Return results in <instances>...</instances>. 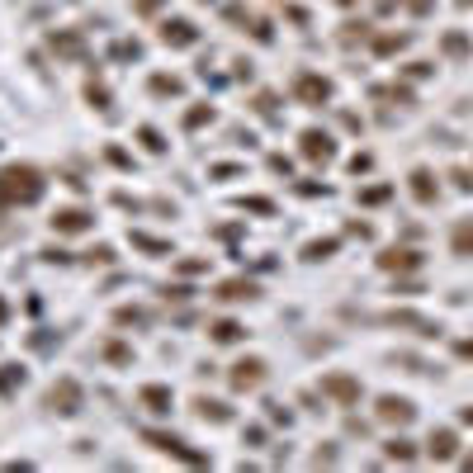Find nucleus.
<instances>
[{
  "label": "nucleus",
  "mask_w": 473,
  "mask_h": 473,
  "mask_svg": "<svg viewBox=\"0 0 473 473\" xmlns=\"http://www.w3.org/2000/svg\"><path fill=\"white\" fill-rule=\"evenodd\" d=\"M241 208H251V213H275V204L270 199H236Z\"/></svg>",
  "instance_id": "nucleus-33"
},
{
  "label": "nucleus",
  "mask_w": 473,
  "mask_h": 473,
  "mask_svg": "<svg viewBox=\"0 0 473 473\" xmlns=\"http://www.w3.org/2000/svg\"><path fill=\"white\" fill-rule=\"evenodd\" d=\"M133 10H138V15H157L161 0H133Z\"/></svg>",
  "instance_id": "nucleus-37"
},
{
  "label": "nucleus",
  "mask_w": 473,
  "mask_h": 473,
  "mask_svg": "<svg viewBox=\"0 0 473 473\" xmlns=\"http://www.w3.org/2000/svg\"><path fill=\"white\" fill-rule=\"evenodd\" d=\"M208 261H180V275H204Z\"/></svg>",
  "instance_id": "nucleus-36"
},
{
  "label": "nucleus",
  "mask_w": 473,
  "mask_h": 473,
  "mask_svg": "<svg viewBox=\"0 0 473 473\" xmlns=\"http://www.w3.org/2000/svg\"><path fill=\"white\" fill-rule=\"evenodd\" d=\"M138 138H142V147H147V152H157V157L166 152V138H161L157 128H138Z\"/></svg>",
  "instance_id": "nucleus-26"
},
{
  "label": "nucleus",
  "mask_w": 473,
  "mask_h": 473,
  "mask_svg": "<svg viewBox=\"0 0 473 473\" xmlns=\"http://www.w3.org/2000/svg\"><path fill=\"white\" fill-rule=\"evenodd\" d=\"M90 222L95 218L85 208H57V213H52V232H85Z\"/></svg>",
  "instance_id": "nucleus-11"
},
{
  "label": "nucleus",
  "mask_w": 473,
  "mask_h": 473,
  "mask_svg": "<svg viewBox=\"0 0 473 473\" xmlns=\"http://www.w3.org/2000/svg\"><path fill=\"white\" fill-rule=\"evenodd\" d=\"M47 47H52L57 57H71V62H80V57H85V38H80L76 29H57L52 38H47Z\"/></svg>",
  "instance_id": "nucleus-9"
},
{
  "label": "nucleus",
  "mask_w": 473,
  "mask_h": 473,
  "mask_svg": "<svg viewBox=\"0 0 473 473\" xmlns=\"http://www.w3.org/2000/svg\"><path fill=\"white\" fill-rule=\"evenodd\" d=\"M43 189H47V180H43L38 166H5V171H0V208L38 204Z\"/></svg>",
  "instance_id": "nucleus-1"
},
{
  "label": "nucleus",
  "mask_w": 473,
  "mask_h": 473,
  "mask_svg": "<svg viewBox=\"0 0 473 473\" xmlns=\"http://www.w3.org/2000/svg\"><path fill=\"white\" fill-rule=\"evenodd\" d=\"M378 265L383 270H417L421 265V256L417 251H388V256H378Z\"/></svg>",
  "instance_id": "nucleus-19"
},
{
  "label": "nucleus",
  "mask_w": 473,
  "mask_h": 473,
  "mask_svg": "<svg viewBox=\"0 0 473 473\" xmlns=\"http://www.w3.org/2000/svg\"><path fill=\"white\" fill-rule=\"evenodd\" d=\"M85 100H90L95 109H109V85H104V80H90V85H85Z\"/></svg>",
  "instance_id": "nucleus-22"
},
{
  "label": "nucleus",
  "mask_w": 473,
  "mask_h": 473,
  "mask_svg": "<svg viewBox=\"0 0 473 473\" xmlns=\"http://www.w3.org/2000/svg\"><path fill=\"white\" fill-rule=\"evenodd\" d=\"M180 90H185L180 76H152V95H180Z\"/></svg>",
  "instance_id": "nucleus-23"
},
{
  "label": "nucleus",
  "mask_w": 473,
  "mask_h": 473,
  "mask_svg": "<svg viewBox=\"0 0 473 473\" xmlns=\"http://www.w3.org/2000/svg\"><path fill=\"white\" fill-rule=\"evenodd\" d=\"M138 402L147 412H171V388H166V383H147V388H138Z\"/></svg>",
  "instance_id": "nucleus-12"
},
{
  "label": "nucleus",
  "mask_w": 473,
  "mask_h": 473,
  "mask_svg": "<svg viewBox=\"0 0 473 473\" xmlns=\"http://www.w3.org/2000/svg\"><path fill=\"white\" fill-rule=\"evenodd\" d=\"M402 5H407L412 15H426V10H431V5H436V0H402Z\"/></svg>",
  "instance_id": "nucleus-39"
},
{
  "label": "nucleus",
  "mask_w": 473,
  "mask_h": 473,
  "mask_svg": "<svg viewBox=\"0 0 473 473\" xmlns=\"http://www.w3.org/2000/svg\"><path fill=\"white\" fill-rule=\"evenodd\" d=\"M412 194H417L421 204H436V194H441V189H436V175L431 171H412Z\"/></svg>",
  "instance_id": "nucleus-18"
},
{
  "label": "nucleus",
  "mask_w": 473,
  "mask_h": 473,
  "mask_svg": "<svg viewBox=\"0 0 473 473\" xmlns=\"http://www.w3.org/2000/svg\"><path fill=\"white\" fill-rule=\"evenodd\" d=\"M455 251H459V256H469V251H473V222L455 227Z\"/></svg>",
  "instance_id": "nucleus-28"
},
{
  "label": "nucleus",
  "mask_w": 473,
  "mask_h": 473,
  "mask_svg": "<svg viewBox=\"0 0 473 473\" xmlns=\"http://www.w3.org/2000/svg\"><path fill=\"white\" fill-rule=\"evenodd\" d=\"M161 43L166 47H194L199 43V29H194L189 19H166V24H161Z\"/></svg>",
  "instance_id": "nucleus-7"
},
{
  "label": "nucleus",
  "mask_w": 473,
  "mask_h": 473,
  "mask_svg": "<svg viewBox=\"0 0 473 473\" xmlns=\"http://www.w3.org/2000/svg\"><path fill=\"white\" fill-rule=\"evenodd\" d=\"M331 251H336V236H327V241H308V251L303 256H308V261H327Z\"/></svg>",
  "instance_id": "nucleus-27"
},
{
  "label": "nucleus",
  "mask_w": 473,
  "mask_h": 473,
  "mask_svg": "<svg viewBox=\"0 0 473 473\" xmlns=\"http://www.w3.org/2000/svg\"><path fill=\"white\" fill-rule=\"evenodd\" d=\"M299 142H303V157H308V161H331V157H336V142H331L322 128H308Z\"/></svg>",
  "instance_id": "nucleus-10"
},
{
  "label": "nucleus",
  "mask_w": 473,
  "mask_h": 473,
  "mask_svg": "<svg viewBox=\"0 0 473 473\" xmlns=\"http://www.w3.org/2000/svg\"><path fill=\"white\" fill-rule=\"evenodd\" d=\"M294 95H299L303 104H327V100H331V80L303 71V76H294Z\"/></svg>",
  "instance_id": "nucleus-4"
},
{
  "label": "nucleus",
  "mask_w": 473,
  "mask_h": 473,
  "mask_svg": "<svg viewBox=\"0 0 473 473\" xmlns=\"http://www.w3.org/2000/svg\"><path fill=\"white\" fill-rule=\"evenodd\" d=\"M194 412H199L204 421H213V426L232 421V407H227V402H213V397H199V402H194Z\"/></svg>",
  "instance_id": "nucleus-15"
},
{
  "label": "nucleus",
  "mask_w": 473,
  "mask_h": 473,
  "mask_svg": "<svg viewBox=\"0 0 473 473\" xmlns=\"http://www.w3.org/2000/svg\"><path fill=\"white\" fill-rule=\"evenodd\" d=\"M133 246H138V251H152V256H171V241L147 236V232H133Z\"/></svg>",
  "instance_id": "nucleus-20"
},
{
  "label": "nucleus",
  "mask_w": 473,
  "mask_h": 473,
  "mask_svg": "<svg viewBox=\"0 0 473 473\" xmlns=\"http://www.w3.org/2000/svg\"><path fill=\"white\" fill-rule=\"evenodd\" d=\"M459 355H464V360H473V341H459Z\"/></svg>",
  "instance_id": "nucleus-42"
},
{
  "label": "nucleus",
  "mask_w": 473,
  "mask_h": 473,
  "mask_svg": "<svg viewBox=\"0 0 473 473\" xmlns=\"http://www.w3.org/2000/svg\"><path fill=\"white\" fill-rule=\"evenodd\" d=\"M402 43H407V33H383V38H374V52H397Z\"/></svg>",
  "instance_id": "nucleus-30"
},
{
  "label": "nucleus",
  "mask_w": 473,
  "mask_h": 473,
  "mask_svg": "<svg viewBox=\"0 0 473 473\" xmlns=\"http://www.w3.org/2000/svg\"><path fill=\"white\" fill-rule=\"evenodd\" d=\"M232 388L236 393H246V388H261V378H265V360H256V355H246V360L232 364Z\"/></svg>",
  "instance_id": "nucleus-6"
},
{
  "label": "nucleus",
  "mask_w": 473,
  "mask_h": 473,
  "mask_svg": "<svg viewBox=\"0 0 473 473\" xmlns=\"http://www.w3.org/2000/svg\"><path fill=\"white\" fill-rule=\"evenodd\" d=\"M114 57H119V62H133V57H142V43L138 38H119V43H114Z\"/></svg>",
  "instance_id": "nucleus-24"
},
{
  "label": "nucleus",
  "mask_w": 473,
  "mask_h": 473,
  "mask_svg": "<svg viewBox=\"0 0 473 473\" xmlns=\"http://www.w3.org/2000/svg\"><path fill=\"white\" fill-rule=\"evenodd\" d=\"M142 441L152 445V450H161V455H175V459H185V464H208V455H199V450H189L185 441H175V436H166V431H142Z\"/></svg>",
  "instance_id": "nucleus-3"
},
{
  "label": "nucleus",
  "mask_w": 473,
  "mask_h": 473,
  "mask_svg": "<svg viewBox=\"0 0 473 473\" xmlns=\"http://www.w3.org/2000/svg\"><path fill=\"white\" fill-rule=\"evenodd\" d=\"M100 355H104L109 364H133V350H128L124 341H104V346H100Z\"/></svg>",
  "instance_id": "nucleus-21"
},
{
  "label": "nucleus",
  "mask_w": 473,
  "mask_h": 473,
  "mask_svg": "<svg viewBox=\"0 0 473 473\" xmlns=\"http://www.w3.org/2000/svg\"><path fill=\"white\" fill-rule=\"evenodd\" d=\"M412 417H417V407H412L407 397H378V421H388V426H407Z\"/></svg>",
  "instance_id": "nucleus-8"
},
{
  "label": "nucleus",
  "mask_w": 473,
  "mask_h": 473,
  "mask_svg": "<svg viewBox=\"0 0 473 473\" xmlns=\"http://www.w3.org/2000/svg\"><path fill=\"white\" fill-rule=\"evenodd\" d=\"M322 393H327L331 402L350 407V402H360V378H350V374H327V378H322Z\"/></svg>",
  "instance_id": "nucleus-5"
},
{
  "label": "nucleus",
  "mask_w": 473,
  "mask_h": 473,
  "mask_svg": "<svg viewBox=\"0 0 473 473\" xmlns=\"http://www.w3.org/2000/svg\"><path fill=\"white\" fill-rule=\"evenodd\" d=\"M227 19H232V24H246V5H227Z\"/></svg>",
  "instance_id": "nucleus-40"
},
{
  "label": "nucleus",
  "mask_w": 473,
  "mask_h": 473,
  "mask_svg": "<svg viewBox=\"0 0 473 473\" xmlns=\"http://www.w3.org/2000/svg\"><path fill=\"white\" fill-rule=\"evenodd\" d=\"M5 317H10V308H5V299H0V322H5Z\"/></svg>",
  "instance_id": "nucleus-43"
},
{
  "label": "nucleus",
  "mask_w": 473,
  "mask_h": 473,
  "mask_svg": "<svg viewBox=\"0 0 473 473\" xmlns=\"http://www.w3.org/2000/svg\"><path fill=\"white\" fill-rule=\"evenodd\" d=\"M464 421H469V426H473V407H464Z\"/></svg>",
  "instance_id": "nucleus-44"
},
{
  "label": "nucleus",
  "mask_w": 473,
  "mask_h": 473,
  "mask_svg": "<svg viewBox=\"0 0 473 473\" xmlns=\"http://www.w3.org/2000/svg\"><path fill=\"white\" fill-rule=\"evenodd\" d=\"M459 455V436L455 431H436L431 436V459H455Z\"/></svg>",
  "instance_id": "nucleus-16"
},
{
  "label": "nucleus",
  "mask_w": 473,
  "mask_h": 473,
  "mask_svg": "<svg viewBox=\"0 0 473 473\" xmlns=\"http://www.w3.org/2000/svg\"><path fill=\"white\" fill-rule=\"evenodd\" d=\"M208 336H213L218 346H232V341H241V336H246V327H241V322H232V317H222V322H213V327H208Z\"/></svg>",
  "instance_id": "nucleus-14"
},
{
  "label": "nucleus",
  "mask_w": 473,
  "mask_h": 473,
  "mask_svg": "<svg viewBox=\"0 0 473 473\" xmlns=\"http://www.w3.org/2000/svg\"><path fill=\"white\" fill-rule=\"evenodd\" d=\"M275 104H280V100H275L270 90H261V95H256V114H265V119H275V114H280Z\"/></svg>",
  "instance_id": "nucleus-32"
},
{
  "label": "nucleus",
  "mask_w": 473,
  "mask_h": 473,
  "mask_svg": "<svg viewBox=\"0 0 473 473\" xmlns=\"http://www.w3.org/2000/svg\"><path fill=\"white\" fill-rule=\"evenodd\" d=\"M80 402H85V393H80L76 378H57V383L47 388V407L57 412V417H76Z\"/></svg>",
  "instance_id": "nucleus-2"
},
{
  "label": "nucleus",
  "mask_w": 473,
  "mask_h": 473,
  "mask_svg": "<svg viewBox=\"0 0 473 473\" xmlns=\"http://www.w3.org/2000/svg\"><path fill=\"white\" fill-rule=\"evenodd\" d=\"M90 261H100V265H109V261H114V246H95V251H90Z\"/></svg>",
  "instance_id": "nucleus-38"
},
{
  "label": "nucleus",
  "mask_w": 473,
  "mask_h": 473,
  "mask_svg": "<svg viewBox=\"0 0 473 473\" xmlns=\"http://www.w3.org/2000/svg\"><path fill=\"white\" fill-rule=\"evenodd\" d=\"M445 52H450V57H464V52H469V38H464V33H445Z\"/></svg>",
  "instance_id": "nucleus-29"
},
{
  "label": "nucleus",
  "mask_w": 473,
  "mask_h": 473,
  "mask_svg": "<svg viewBox=\"0 0 473 473\" xmlns=\"http://www.w3.org/2000/svg\"><path fill=\"white\" fill-rule=\"evenodd\" d=\"M204 124H213V104H194L185 114V128H204Z\"/></svg>",
  "instance_id": "nucleus-25"
},
{
  "label": "nucleus",
  "mask_w": 473,
  "mask_h": 473,
  "mask_svg": "<svg viewBox=\"0 0 473 473\" xmlns=\"http://www.w3.org/2000/svg\"><path fill=\"white\" fill-rule=\"evenodd\" d=\"M256 294H261V289H256L251 280H222L213 299H222V303H246V299H256Z\"/></svg>",
  "instance_id": "nucleus-13"
},
{
  "label": "nucleus",
  "mask_w": 473,
  "mask_h": 473,
  "mask_svg": "<svg viewBox=\"0 0 473 473\" xmlns=\"http://www.w3.org/2000/svg\"><path fill=\"white\" fill-rule=\"evenodd\" d=\"M119 322H124V327L128 322H147V313H142V308H119Z\"/></svg>",
  "instance_id": "nucleus-34"
},
{
  "label": "nucleus",
  "mask_w": 473,
  "mask_h": 473,
  "mask_svg": "<svg viewBox=\"0 0 473 473\" xmlns=\"http://www.w3.org/2000/svg\"><path fill=\"white\" fill-rule=\"evenodd\" d=\"M270 166H275L280 175H289V171H294V161H289V157H270Z\"/></svg>",
  "instance_id": "nucleus-41"
},
{
  "label": "nucleus",
  "mask_w": 473,
  "mask_h": 473,
  "mask_svg": "<svg viewBox=\"0 0 473 473\" xmlns=\"http://www.w3.org/2000/svg\"><path fill=\"white\" fill-rule=\"evenodd\" d=\"M360 199H364V204H383V199H388V185H378V189H364Z\"/></svg>",
  "instance_id": "nucleus-35"
},
{
  "label": "nucleus",
  "mask_w": 473,
  "mask_h": 473,
  "mask_svg": "<svg viewBox=\"0 0 473 473\" xmlns=\"http://www.w3.org/2000/svg\"><path fill=\"white\" fill-rule=\"evenodd\" d=\"M388 459H397V464H412V459H417V450H412L407 441H393V445H388Z\"/></svg>",
  "instance_id": "nucleus-31"
},
{
  "label": "nucleus",
  "mask_w": 473,
  "mask_h": 473,
  "mask_svg": "<svg viewBox=\"0 0 473 473\" xmlns=\"http://www.w3.org/2000/svg\"><path fill=\"white\" fill-rule=\"evenodd\" d=\"M24 388V364H0V397H15Z\"/></svg>",
  "instance_id": "nucleus-17"
}]
</instances>
